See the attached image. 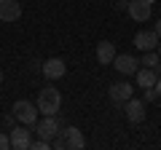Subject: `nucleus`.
Listing matches in <instances>:
<instances>
[{
	"label": "nucleus",
	"mask_w": 161,
	"mask_h": 150,
	"mask_svg": "<svg viewBox=\"0 0 161 150\" xmlns=\"http://www.w3.org/2000/svg\"><path fill=\"white\" fill-rule=\"evenodd\" d=\"M51 142H54V150H83L86 147V139H83L80 129H75V126L59 129V134L51 139Z\"/></svg>",
	"instance_id": "obj_1"
},
{
	"label": "nucleus",
	"mask_w": 161,
	"mask_h": 150,
	"mask_svg": "<svg viewBox=\"0 0 161 150\" xmlns=\"http://www.w3.org/2000/svg\"><path fill=\"white\" fill-rule=\"evenodd\" d=\"M59 107H62V94H59V88L43 86L40 94H38V113H43V115H57Z\"/></svg>",
	"instance_id": "obj_2"
},
{
	"label": "nucleus",
	"mask_w": 161,
	"mask_h": 150,
	"mask_svg": "<svg viewBox=\"0 0 161 150\" xmlns=\"http://www.w3.org/2000/svg\"><path fill=\"white\" fill-rule=\"evenodd\" d=\"M14 115H16L19 123H24V126H35L38 123V104L27 102V99H19V102H14Z\"/></svg>",
	"instance_id": "obj_3"
},
{
	"label": "nucleus",
	"mask_w": 161,
	"mask_h": 150,
	"mask_svg": "<svg viewBox=\"0 0 161 150\" xmlns=\"http://www.w3.org/2000/svg\"><path fill=\"white\" fill-rule=\"evenodd\" d=\"M35 131H38L40 139H48V142H51V139L59 134V121H57V115H43V121L35 123Z\"/></svg>",
	"instance_id": "obj_4"
},
{
	"label": "nucleus",
	"mask_w": 161,
	"mask_h": 150,
	"mask_svg": "<svg viewBox=\"0 0 161 150\" xmlns=\"http://www.w3.org/2000/svg\"><path fill=\"white\" fill-rule=\"evenodd\" d=\"M124 113H126V121L129 123H142L145 121V102L129 97L126 102H124Z\"/></svg>",
	"instance_id": "obj_5"
},
{
	"label": "nucleus",
	"mask_w": 161,
	"mask_h": 150,
	"mask_svg": "<svg viewBox=\"0 0 161 150\" xmlns=\"http://www.w3.org/2000/svg\"><path fill=\"white\" fill-rule=\"evenodd\" d=\"M158 35H156V29H140L137 35H134V46L140 48V51H156L158 48Z\"/></svg>",
	"instance_id": "obj_6"
},
{
	"label": "nucleus",
	"mask_w": 161,
	"mask_h": 150,
	"mask_svg": "<svg viewBox=\"0 0 161 150\" xmlns=\"http://www.w3.org/2000/svg\"><path fill=\"white\" fill-rule=\"evenodd\" d=\"M40 70H43V75H46L48 81H59V78L67 72V64H64V59L54 56V59H46V62L40 64Z\"/></svg>",
	"instance_id": "obj_7"
},
{
	"label": "nucleus",
	"mask_w": 161,
	"mask_h": 150,
	"mask_svg": "<svg viewBox=\"0 0 161 150\" xmlns=\"http://www.w3.org/2000/svg\"><path fill=\"white\" fill-rule=\"evenodd\" d=\"M113 67L118 70L121 75H137L140 62L132 56V54H115V59H113Z\"/></svg>",
	"instance_id": "obj_8"
},
{
	"label": "nucleus",
	"mask_w": 161,
	"mask_h": 150,
	"mask_svg": "<svg viewBox=\"0 0 161 150\" xmlns=\"http://www.w3.org/2000/svg\"><path fill=\"white\" fill-rule=\"evenodd\" d=\"M126 11H129V16H132L134 22H148L150 13H153V8H150L148 0H129Z\"/></svg>",
	"instance_id": "obj_9"
},
{
	"label": "nucleus",
	"mask_w": 161,
	"mask_h": 150,
	"mask_svg": "<svg viewBox=\"0 0 161 150\" xmlns=\"http://www.w3.org/2000/svg\"><path fill=\"white\" fill-rule=\"evenodd\" d=\"M22 16L19 0H0V22H16Z\"/></svg>",
	"instance_id": "obj_10"
},
{
	"label": "nucleus",
	"mask_w": 161,
	"mask_h": 150,
	"mask_svg": "<svg viewBox=\"0 0 161 150\" xmlns=\"http://www.w3.org/2000/svg\"><path fill=\"white\" fill-rule=\"evenodd\" d=\"M108 94H110V99H113L115 104H124L129 97H134V88L129 86L126 81H118V83H113V86H110Z\"/></svg>",
	"instance_id": "obj_11"
},
{
	"label": "nucleus",
	"mask_w": 161,
	"mask_h": 150,
	"mask_svg": "<svg viewBox=\"0 0 161 150\" xmlns=\"http://www.w3.org/2000/svg\"><path fill=\"white\" fill-rule=\"evenodd\" d=\"M30 145H32V131L30 129H11V147L30 150Z\"/></svg>",
	"instance_id": "obj_12"
},
{
	"label": "nucleus",
	"mask_w": 161,
	"mask_h": 150,
	"mask_svg": "<svg viewBox=\"0 0 161 150\" xmlns=\"http://www.w3.org/2000/svg\"><path fill=\"white\" fill-rule=\"evenodd\" d=\"M113 59H115V46L110 40H102V43H97V62L99 64H113Z\"/></svg>",
	"instance_id": "obj_13"
},
{
	"label": "nucleus",
	"mask_w": 161,
	"mask_h": 150,
	"mask_svg": "<svg viewBox=\"0 0 161 150\" xmlns=\"http://www.w3.org/2000/svg\"><path fill=\"white\" fill-rule=\"evenodd\" d=\"M156 81H158V72H156L153 67H142V70H137V86H140V88H153Z\"/></svg>",
	"instance_id": "obj_14"
},
{
	"label": "nucleus",
	"mask_w": 161,
	"mask_h": 150,
	"mask_svg": "<svg viewBox=\"0 0 161 150\" xmlns=\"http://www.w3.org/2000/svg\"><path fill=\"white\" fill-rule=\"evenodd\" d=\"M140 64H145V67H153L156 72L161 75V56H158V51H142V62Z\"/></svg>",
	"instance_id": "obj_15"
},
{
	"label": "nucleus",
	"mask_w": 161,
	"mask_h": 150,
	"mask_svg": "<svg viewBox=\"0 0 161 150\" xmlns=\"http://www.w3.org/2000/svg\"><path fill=\"white\" fill-rule=\"evenodd\" d=\"M8 147H11V137L0 134V150H8Z\"/></svg>",
	"instance_id": "obj_16"
},
{
	"label": "nucleus",
	"mask_w": 161,
	"mask_h": 150,
	"mask_svg": "<svg viewBox=\"0 0 161 150\" xmlns=\"http://www.w3.org/2000/svg\"><path fill=\"white\" fill-rule=\"evenodd\" d=\"M145 91V99H148V102H153V99H158V94H156V88H142Z\"/></svg>",
	"instance_id": "obj_17"
},
{
	"label": "nucleus",
	"mask_w": 161,
	"mask_h": 150,
	"mask_svg": "<svg viewBox=\"0 0 161 150\" xmlns=\"http://www.w3.org/2000/svg\"><path fill=\"white\" fill-rule=\"evenodd\" d=\"M14 121H16V115H14V113H11V115H6V118H3V123H6V126H14Z\"/></svg>",
	"instance_id": "obj_18"
},
{
	"label": "nucleus",
	"mask_w": 161,
	"mask_h": 150,
	"mask_svg": "<svg viewBox=\"0 0 161 150\" xmlns=\"http://www.w3.org/2000/svg\"><path fill=\"white\" fill-rule=\"evenodd\" d=\"M153 88H156V94L161 97V75H158V81H156V86H153Z\"/></svg>",
	"instance_id": "obj_19"
},
{
	"label": "nucleus",
	"mask_w": 161,
	"mask_h": 150,
	"mask_svg": "<svg viewBox=\"0 0 161 150\" xmlns=\"http://www.w3.org/2000/svg\"><path fill=\"white\" fill-rule=\"evenodd\" d=\"M153 29H156V35L161 38V22H156V27H153Z\"/></svg>",
	"instance_id": "obj_20"
},
{
	"label": "nucleus",
	"mask_w": 161,
	"mask_h": 150,
	"mask_svg": "<svg viewBox=\"0 0 161 150\" xmlns=\"http://www.w3.org/2000/svg\"><path fill=\"white\" fill-rule=\"evenodd\" d=\"M156 51H158V56H161V40H158V48H156Z\"/></svg>",
	"instance_id": "obj_21"
},
{
	"label": "nucleus",
	"mask_w": 161,
	"mask_h": 150,
	"mask_svg": "<svg viewBox=\"0 0 161 150\" xmlns=\"http://www.w3.org/2000/svg\"><path fill=\"white\" fill-rule=\"evenodd\" d=\"M0 83H3V70H0Z\"/></svg>",
	"instance_id": "obj_22"
},
{
	"label": "nucleus",
	"mask_w": 161,
	"mask_h": 150,
	"mask_svg": "<svg viewBox=\"0 0 161 150\" xmlns=\"http://www.w3.org/2000/svg\"><path fill=\"white\" fill-rule=\"evenodd\" d=\"M148 3H153V0H148Z\"/></svg>",
	"instance_id": "obj_23"
}]
</instances>
